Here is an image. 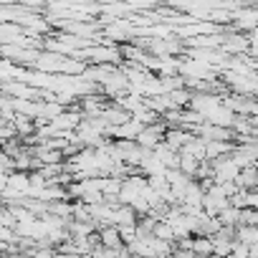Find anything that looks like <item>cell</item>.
Wrapping results in <instances>:
<instances>
[{"instance_id":"9","label":"cell","mask_w":258,"mask_h":258,"mask_svg":"<svg viewBox=\"0 0 258 258\" xmlns=\"http://www.w3.org/2000/svg\"><path fill=\"white\" fill-rule=\"evenodd\" d=\"M190 91L182 86V89H175V91H170L167 94V101H170V106L172 109H187V104H190Z\"/></svg>"},{"instance_id":"7","label":"cell","mask_w":258,"mask_h":258,"mask_svg":"<svg viewBox=\"0 0 258 258\" xmlns=\"http://www.w3.org/2000/svg\"><path fill=\"white\" fill-rule=\"evenodd\" d=\"M215 220H218L223 228H233V230H235V228L240 225V210H238V208H233V205H228L225 210H220V213H218V218H215Z\"/></svg>"},{"instance_id":"13","label":"cell","mask_w":258,"mask_h":258,"mask_svg":"<svg viewBox=\"0 0 258 258\" xmlns=\"http://www.w3.org/2000/svg\"><path fill=\"white\" fill-rule=\"evenodd\" d=\"M258 223V215H255V210H240V225H255Z\"/></svg>"},{"instance_id":"2","label":"cell","mask_w":258,"mask_h":258,"mask_svg":"<svg viewBox=\"0 0 258 258\" xmlns=\"http://www.w3.org/2000/svg\"><path fill=\"white\" fill-rule=\"evenodd\" d=\"M190 140H192V135H190V132H185V129H180V126L165 129V135H162V145H165V147H170L172 152H180Z\"/></svg>"},{"instance_id":"6","label":"cell","mask_w":258,"mask_h":258,"mask_svg":"<svg viewBox=\"0 0 258 258\" xmlns=\"http://www.w3.org/2000/svg\"><path fill=\"white\" fill-rule=\"evenodd\" d=\"M180 155H187V157H192L195 162H205V142L198 140V137H192V140L180 150Z\"/></svg>"},{"instance_id":"10","label":"cell","mask_w":258,"mask_h":258,"mask_svg":"<svg viewBox=\"0 0 258 258\" xmlns=\"http://www.w3.org/2000/svg\"><path fill=\"white\" fill-rule=\"evenodd\" d=\"M235 185H238V190H255V167H243Z\"/></svg>"},{"instance_id":"8","label":"cell","mask_w":258,"mask_h":258,"mask_svg":"<svg viewBox=\"0 0 258 258\" xmlns=\"http://www.w3.org/2000/svg\"><path fill=\"white\" fill-rule=\"evenodd\" d=\"M114 225L116 228H126V225H137V213L126 205H119L114 213Z\"/></svg>"},{"instance_id":"11","label":"cell","mask_w":258,"mask_h":258,"mask_svg":"<svg viewBox=\"0 0 258 258\" xmlns=\"http://www.w3.org/2000/svg\"><path fill=\"white\" fill-rule=\"evenodd\" d=\"M152 235L157 238V240H165V243H175V235H172V228L165 223V220H160V223H155V228H152Z\"/></svg>"},{"instance_id":"1","label":"cell","mask_w":258,"mask_h":258,"mask_svg":"<svg viewBox=\"0 0 258 258\" xmlns=\"http://www.w3.org/2000/svg\"><path fill=\"white\" fill-rule=\"evenodd\" d=\"M162 135H165V126H162V121L150 124V126H145L142 132L137 135L135 145H137V147H142V150H150V152H152V150L162 142Z\"/></svg>"},{"instance_id":"12","label":"cell","mask_w":258,"mask_h":258,"mask_svg":"<svg viewBox=\"0 0 258 258\" xmlns=\"http://www.w3.org/2000/svg\"><path fill=\"white\" fill-rule=\"evenodd\" d=\"M0 225H6V228H16V218L11 213V208H0Z\"/></svg>"},{"instance_id":"3","label":"cell","mask_w":258,"mask_h":258,"mask_svg":"<svg viewBox=\"0 0 258 258\" xmlns=\"http://www.w3.org/2000/svg\"><path fill=\"white\" fill-rule=\"evenodd\" d=\"M96 238H99V245H101V248H109V250L124 248L116 225H104V228H99V230H96Z\"/></svg>"},{"instance_id":"14","label":"cell","mask_w":258,"mask_h":258,"mask_svg":"<svg viewBox=\"0 0 258 258\" xmlns=\"http://www.w3.org/2000/svg\"><path fill=\"white\" fill-rule=\"evenodd\" d=\"M13 240H16V233H13V228H6V225H0V243L11 245Z\"/></svg>"},{"instance_id":"5","label":"cell","mask_w":258,"mask_h":258,"mask_svg":"<svg viewBox=\"0 0 258 258\" xmlns=\"http://www.w3.org/2000/svg\"><path fill=\"white\" fill-rule=\"evenodd\" d=\"M187 248L192 250L195 258H208V255H213V243H210V238L192 235V238L187 240Z\"/></svg>"},{"instance_id":"4","label":"cell","mask_w":258,"mask_h":258,"mask_svg":"<svg viewBox=\"0 0 258 258\" xmlns=\"http://www.w3.org/2000/svg\"><path fill=\"white\" fill-rule=\"evenodd\" d=\"M233 240L240 243V245H245V248H255V243H258V228L255 225H238L233 230Z\"/></svg>"}]
</instances>
